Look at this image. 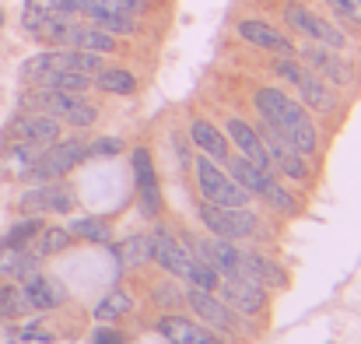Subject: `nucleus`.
<instances>
[{"label":"nucleus","instance_id":"obj_1","mask_svg":"<svg viewBox=\"0 0 361 344\" xmlns=\"http://www.w3.org/2000/svg\"><path fill=\"white\" fill-rule=\"evenodd\" d=\"M256 113L259 119L270 126V130H277L291 148H298L302 155H312L316 148H319V130H316V123L309 119L305 113V106H298L291 95H284L281 88H274V85H263V88H256Z\"/></svg>","mask_w":361,"mask_h":344},{"label":"nucleus","instance_id":"obj_2","mask_svg":"<svg viewBox=\"0 0 361 344\" xmlns=\"http://www.w3.org/2000/svg\"><path fill=\"white\" fill-rule=\"evenodd\" d=\"M147 239H151V260H158L169 274L186 278L190 288H204V292H214L218 288V274L207 263H200L193 253H186V246L176 242L165 229H158L154 235H147Z\"/></svg>","mask_w":361,"mask_h":344},{"label":"nucleus","instance_id":"obj_3","mask_svg":"<svg viewBox=\"0 0 361 344\" xmlns=\"http://www.w3.org/2000/svg\"><path fill=\"white\" fill-rule=\"evenodd\" d=\"M274 71H277L288 85L298 88V95H302V102H305L309 109H316V113H330V109L337 106L334 88H330L316 71H309L305 64H298L295 57H281V60L274 64Z\"/></svg>","mask_w":361,"mask_h":344},{"label":"nucleus","instance_id":"obj_4","mask_svg":"<svg viewBox=\"0 0 361 344\" xmlns=\"http://www.w3.org/2000/svg\"><path fill=\"white\" fill-rule=\"evenodd\" d=\"M197 186H200V197L207 204H221V208H245L252 194H245L239 183L218 169V162L211 155H200L197 158Z\"/></svg>","mask_w":361,"mask_h":344},{"label":"nucleus","instance_id":"obj_5","mask_svg":"<svg viewBox=\"0 0 361 344\" xmlns=\"http://www.w3.org/2000/svg\"><path fill=\"white\" fill-rule=\"evenodd\" d=\"M284 21H288L295 32L309 35L312 42H319V46L348 49V35H344L337 25H330L326 18H319L316 11H309L305 4H298V0H288V4H284Z\"/></svg>","mask_w":361,"mask_h":344},{"label":"nucleus","instance_id":"obj_6","mask_svg":"<svg viewBox=\"0 0 361 344\" xmlns=\"http://www.w3.org/2000/svg\"><path fill=\"white\" fill-rule=\"evenodd\" d=\"M85 162V144L74 137V141H53L49 148H42L39 151V158H35V165L28 169V176L32 179H39V183H46V179H60V176H67L74 165H81Z\"/></svg>","mask_w":361,"mask_h":344},{"label":"nucleus","instance_id":"obj_7","mask_svg":"<svg viewBox=\"0 0 361 344\" xmlns=\"http://www.w3.org/2000/svg\"><path fill=\"white\" fill-rule=\"evenodd\" d=\"M302 53V64L309 67V71H316L326 85H337V88H355V81H358V74H355V67L341 57V49H330V46H305V49H298Z\"/></svg>","mask_w":361,"mask_h":344},{"label":"nucleus","instance_id":"obj_8","mask_svg":"<svg viewBox=\"0 0 361 344\" xmlns=\"http://www.w3.org/2000/svg\"><path fill=\"white\" fill-rule=\"evenodd\" d=\"M200 222L218 239H245L256 232V215L249 208H221V204H200Z\"/></svg>","mask_w":361,"mask_h":344},{"label":"nucleus","instance_id":"obj_9","mask_svg":"<svg viewBox=\"0 0 361 344\" xmlns=\"http://www.w3.org/2000/svg\"><path fill=\"white\" fill-rule=\"evenodd\" d=\"M259 141H263V151H267V158H270V169H277V172H284V176H291V179H309V162H305V155L298 151V148H291L277 130H270L267 123H259Z\"/></svg>","mask_w":361,"mask_h":344},{"label":"nucleus","instance_id":"obj_10","mask_svg":"<svg viewBox=\"0 0 361 344\" xmlns=\"http://www.w3.org/2000/svg\"><path fill=\"white\" fill-rule=\"evenodd\" d=\"M53 141H60V119L46 113H21L7 126V144H35V148H49Z\"/></svg>","mask_w":361,"mask_h":344},{"label":"nucleus","instance_id":"obj_11","mask_svg":"<svg viewBox=\"0 0 361 344\" xmlns=\"http://www.w3.org/2000/svg\"><path fill=\"white\" fill-rule=\"evenodd\" d=\"M183 302H190V309H193L200 320H207L214 331H232V334H242V331H245V327H242V313L228 309L225 302H218V299H214V292L186 288Z\"/></svg>","mask_w":361,"mask_h":344},{"label":"nucleus","instance_id":"obj_12","mask_svg":"<svg viewBox=\"0 0 361 344\" xmlns=\"http://www.w3.org/2000/svg\"><path fill=\"white\" fill-rule=\"evenodd\" d=\"M18 208L28 215H67V211H74V194H71V186L46 179L42 186L21 194Z\"/></svg>","mask_w":361,"mask_h":344},{"label":"nucleus","instance_id":"obj_13","mask_svg":"<svg viewBox=\"0 0 361 344\" xmlns=\"http://www.w3.org/2000/svg\"><path fill=\"white\" fill-rule=\"evenodd\" d=\"M218 285H221V302L228 309H235V313L256 316L267 306V292L256 281H245V278H235V274H221Z\"/></svg>","mask_w":361,"mask_h":344},{"label":"nucleus","instance_id":"obj_14","mask_svg":"<svg viewBox=\"0 0 361 344\" xmlns=\"http://www.w3.org/2000/svg\"><path fill=\"white\" fill-rule=\"evenodd\" d=\"M239 35L245 39V42H252V46L274 53V57H295V53H298V46H295L281 28H274L270 21H259V18H242Z\"/></svg>","mask_w":361,"mask_h":344},{"label":"nucleus","instance_id":"obj_15","mask_svg":"<svg viewBox=\"0 0 361 344\" xmlns=\"http://www.w3.org/2000/svg\"><path fill=\"white\" fill-rule=\"evenodd\" d=\"M158 334L169 344H225L214 331L186 320V316H161L158 320Z\"/></svg>","mask_w":361,"mask_h":344},{"label":"nucleus","instance_id":"obj_16","mask_svg":"<svg viewBox=\"0 0 361 344\" xmlns=\"http://www.w3.org/2000/svg\"><path fill=\"white\" fill-rule=\"evenodd\" d=\"M21 288H25V295H28V306H32V309H56V306H63V302H67L63 285H60L53 274H42V271L28 274V278L21 281Z\"/></svg>","mask_w":361,"mask_h":344},{"label":"nucleus","instance_id":"obj_17","mask_svg":"<svg viewBox=\"0 0 361 344\" xmlns=\"http://www.w3.org/2000/svg\"><path fill=\"white\" fill-rule=\"evenodd\" d=\"M130 162H133V176H137V190H140V208L147 218H154L158 215V176H154L147 148H133Z\"/></svg>","mask_w":361,"mask_h":344},{"label":"nucleus","instance_id":"obj_18","mask_svg":"<svg viewBox=\"0 0 361 344\" xmlns=\"http://www.w3.org/2000/svg\"><path fill=\"white\" fill-rule=\"evenodd\" d=\"M228 137H232V144L239 148V155L245 162H252L256 169L270 172V158H267V151H263V141H259V134H256L245 119H239V116L228 119Z\"/></svg>","mask_w":361,"mask_h":344},{"label":"nucleus","instance_id":"obj_19","mask_svg":"<svg viewBox=\"0 0 361 344\" xmlns=\"http://www.w3.org/2000/svg\"><path fill=\"white\" fill-rule=\"evenodd\" d=\"M39 253L35 249H25V246H4L0 242V278H18L25 281L28 274L39 271Z\"/></svg>","mask_w":361,"mask_h":344},{"label":"nucleus","instance_id":"obj_20","mask_svg":"<svg viewBox=\"0 0 361 344\" xmlns=\"http://www.w3.org/2000/svg\"><path fill=\"white\" fill-rule=\"evenodd\" d=\"M190 137H193V144H197L204 155H211L214 162H225V158H228V137H225L211 119H193Z\"/></svg>","mask_w":361,"mask_h":344},{"label":"nucleus","instance_id":"obj_21","mask_svg":"<svg viewBox=\"0 0 361 344\" xmlns=\"http://www.w3.org/2000/svg\"><path fill=\"white\" fill-rule=\"evenodd\" d=\"M81 14H88V18H92V25H99V28H102V32H109V35H133V32H137V18L102 11L95 0H85Z\"/></svg>","mask_w":361,"mask_h":344},{"label":"nucleus","instance_id":"obj_22","mask_svg":"<svg viewBox=\"0 0 361 344\" xmlns=\"http://www.w3.org/2000/svg\"><path fill=\"white\" fill-rule=\"evenodd\" d=\"M63 0H25V14H21V25L28 35H39V28L53 18V14H63ZM71 14V11H67Z\"/></svg>","mask_w":361,"mask_h":344},{"label":"nucleus","instance_id":"obj_23","mask_svg":"<svg viewBox=\"0 0 361 344\" xmlns=\"http://www.w3.org/2000/svg\"><path fill=\"white\" fill-rule=\"evenodd\" d=\"M228 162V176L239 183L245 194H259L263 186H267V179H270V172H263V169H256L252 162H245V158H225Z\"/></svg>","mask_w":361,"mask_h":344},{"label":"nucleus","instance_id":"obj_24","mask_svg":"<svg viewBox=\"0 0 361 344\" xmlns=\"http://www.w3.org/2000/svg\"><path fill=\"white\" fill-rule=\"evenodd\" d=\"M95 85L109 95H133L137 92V78L130 71H123V67H102L95 74Z\"/></svg>","mask_w":361,"mask_h":344},{"label":"nucleus","instance_id":"obj_25","mask_svg":"<svg viewBox=\"0 0 361 344\" xmlns=\"http://www.w3.org/2000/svg\"><path fill=\"white\" fill-rule=\"evenodd\" d=\"M28 246H35V253H39V256H56V253H63V249L71 246V232L56 229V225H49V229L42 225L39 235H35Z\"/></svg>","mask_w":361,"mask_h":344},{"label":"nucleus","instance_id":"obj_26","mask_svg":"<svg viewBox=\"0 0 361 344\" xmlns=\"http://www.w3.org/2000/svg\"><path fill=\"white\" fill-rule=\"evenodd\" d=\"M32 306H28V295L21 285H0V316L4 320H18L25 316Z\"/></svg>","mask_w":361,"mask_h":344},{"label":"nucleus","instance_id":"obj_27","mask_svg":"<svg viewBox=\"0 0 361 344\" xmlns=\"http://www.w3.org/2000/svg\"><path fill=\"white\" fill-rule=\"evenodd\" d=\"M116 256H120L123 267H140L151 260V239L147 235H130L126 242L116 246Z\"/></svg>","mask_w":361,"mask_h":344},{"label":"nucleus","instance_id":"obj_28","mask_svg":"<svg viewBox=\"0 0 361 344\" xmlns=\"http://www.w3.org/2000/svg\"><path fill=\"white\" fill-rule=\"evenodd\" d=\"M130 306H133L130 295L116 288V292H109V295L95 306V320H99V324H113V320H120L123 313H130Z\"/></svg>","mask_w":361,"mask_h":344},{"label":"nucleus","instance_id":"obj_29","mask_svg":"<svg viewBox=\"0 0 361 344\" xmlns=\"http://www.w3.org/2000/svg\"><path fill=\"white\" fill-rule=\"evenodd\" d=\"M67 232L78 235V239H88V242H109L113 239L109 222H102V218H74Z\"/></svg>","mask_w":361,"mask_h":344},{"label":"nucleus","instance_id":"obj_30","mask_svg":"<svg viewBox=\"0 0 361 344\" xmlns=\"http://www.w3.org/2000/svg\"><path fill=\"white\" fill-rule=\"evenodd\" d=\"M259 197H263L274 211H281V215H295V211H298V201H295L281 183H274V179H267V186L259 190Z\"/></svg>","mask_w":361,"mask_h":344},{"label":"nucleus","instance_id":"obj_31","mask_svg":"<svg viewBox=\"0 0 361 344\" xmlns=\"http://www.w3.org/2000/svg\"><path fill=\"white\" fill-rule=\"evenodd\" d=\"M39 229H42V222H39V218L18 222V225H14V229L7 232V235H4L0 242H4V246H28V242H32V239L39 235Z\"/></svg>","mask_w":361,"mask_h":344},{"label":"nucleus","instance_id":"obj_32","mask_svg":"<svg viewBox=\"0 0 361 344\" xmlns=\"http://www.w3.org/2000/svg\"><path fill=\"white\" fill-rule=\"evenodd\" d=\"M102 11H113V14H130V18H140L147 11V0H95Z\"/></svg>","mask_w":361,"mask_h":344},{"label":"nucleus","instance_id":"obj_33","mask_svg":"<svg viewBox=\"0 0 361 344\" xmlns=\"http://www.w3.org/2000/svg\"><path fill=\"white\" fill-rule=\"evenodd\" d=\"M63 119H67L71 126H92V123L99 119V109H95L92 102H85V99H81V102H78V106H74L71 113L63 116Z\"/></svg>","mask_w":361,"mask_h":344},{"label":"nucleus","instance_id":"obj_34","mask_svg":"<svg viewBox=\"0 0 361 344\" xmlns=\"http://www.w3.org/2000/svg\"><path fill=\"white\" fill-rule=\"evenodd\" d=\"M326 4L334 7L337 18H344L351 25H361V0H326Z\"/></svg>","mask_w":361,"mask_h":344},{"label":"nucleus","instance_id":"obj_35","mask_svg":"<svg viewBox=\"0 0 361 344\" xmlns=\"http://www.w3.org/2000/svg\"><path fill=\"white\" fill-rule=\"evenodd\" d=\"M123 141L116 137H99L95 144H85V158H95V155H120Z\"/></svg>","mask_w":361,"mask_h":344},{"label":"nucleus","instance_id":"obj_36","mask_svg":"<svg viewBox=\"0 0 361 344\" xmlns=\"http://www.w3.org/2000/svg\"><path fill=\"white\" fill-rule=\"evenodd\" d=\"M92 344H126V334H120V331H113V327H102V324H99V331H95Z\"/></svg>","mask_w":361,"mask_h":344},{"label":"nucleus","instance_id":"obj_37","mask_svg":"<svg viewBox=\"0 0 361 344\" xmlns=\"http://www.w3.org/2000/svg\"><path fill=\"white\" fill-rule=\"evenodd\" d=\"M154 299H165L161 306H179V302H183V295H179L172 285H158V288H154Z\"/></svg>","mask_w":361,"mask_h":344},{"label":"nucleus","instance_id":"obj_38","mask_svg":"<svg viewBox=\"0 0 361 344\" xmlns=\"http://www.w3.org/2000/svg\"><path fill=\"white\" fill-rule=\"evenodd\" d=\"M21 341H46V344H49V341H53V334H49L42 324H35V327H28V331L21 334Z\"/></svg>","mask_w":361,"mask_h":344},{"label":"nucleus","instance_id":"obj_39","mask_svg":"<svg viewBox=\"0 0 361 344\" xmlns=\"http://www.w3.org/2000/svg\"><path fill=\"white\" fill-rule=\"evenodd\" d=\"M0 25H4V18H0Z\"/></svg>","mask_w":361,"mask_h":344}]
</instances>
